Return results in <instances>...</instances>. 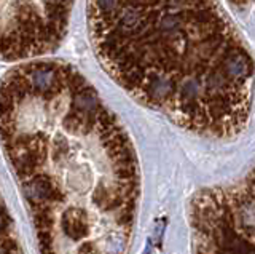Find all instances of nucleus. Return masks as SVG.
<instances>
[{"mask_svg":"<svg viewBox=\"0 0 255 254\" xmlns=\"http://www.w3.org/2000/svg\"><path fill=\"white\" fill-rule=\"evenodd\" d=\"M75 0H0V61L24 62L64 40Z\"/></svg>","mask_w":255,"mask_h":254,"instance_id":"4","label":"nucleus"},{"mask_svg":"<svg viewBox=\"0 0 255 254\" xmlns=\"http://www.w3.org/2000/svg\"><path fill=\"white\" fill-rule=\"evenodd\" d=\"M190 224L193 254H255V168L236 184L199 190Z\"/></svg>","mask_w":255,"mask_h":254,"instance_id":"3","label":"nucleus"},{"mask_svg":"<svg viewBox=\"0 0 255 254\" xmlns=\"http://www.w3.org/2000/svg\"><path fill=\"white\" fill-rule=\"evenodd\" d=\"M233 2H235L236 5H246V3H251L252 0H233Z\"/></svg>","mask_w":255,"mask_h":254,"instance_id":"5","label":"nucleus"},{"mask_svg":"<svg viewBox=\"0 0 255 254\" xmlns=\"http://www.w3.org/2000/svg\"><path fill=\"white\" fill-rule=\"evenodd\" d=\"M96 58L143 106L228 138L251 112L254 61L217 0H88Z\"/></svg>","mask_w":255,"mask_h":254,"instance_id":"2","label":"nucleus"},{"mask_svg":"<svg viewBox=\"0 0 255 254\" xmlns=\"http://www.w3.org/2000/svg\"><path fill=\"white\" fill-rule=\"evenodd\" d=\"M0 144L42 254H126L139 197L132 144L74 66L30 59L0 78Z\"/></svg>","mask_w":255,"mask_h":254,"instance_id":"1","label":"nucleus"}]
</instances>
